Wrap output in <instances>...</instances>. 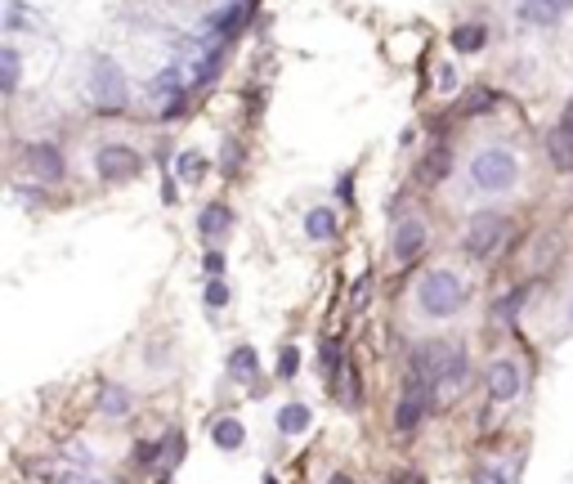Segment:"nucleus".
Here are the masks:
<instances>
[{"instance_id": "obj_1", "label": "nucleus", "mask_w": 573, "mask_h": 484, "mask_svg": "<svg viewBox=\"0 0 573 484\" xmlns=\"http://www.w3.org/2000/svg\"><path fill=\"white\" fill-rule=\"evenodd\" d=\"M416 310L425 319H457L466 310V283L453 269H430L416 283Z\"/></svg>"}, {"instance_id": "obj_2", "label": "nucleus", "mask_w": 573, "mask_h": 484, "mask_svg": "<svg viewBox=\"0 0 573 484\" xmlns=\"http://www.w3.org/2000/svg\"><path fill=\"white\" fill-rule=\"evenodd\" d=\"M470 180H475L479 193H507L520 180V157L511 149H484L470 162Z\"/></svg>"}, {"instance_id": "obj_3", "label": "nucleus", "mask_w": 573, "mask_h": 484, "mask_svg": "<svg viewBox=\"0 0 573 484\" xmlns=\"http://www.w3.org/2000/svg\"><path fill=\"white\" fill-rule=\"evenodd\" d=\"M90 90H95V104L108 112H126V104H130V81L121 73V63L108 54H99L90 63Z\"/></svg>"}, {"instance_id": "obj_4", "label": "nucleus", "mask_w": 573, "mask_h": 484, "mask_svg": "<svg viewBox=\"0 0 573 484\" xmlns=\"http://www.w3.org/2000/svg\"><path fill=\"white\" fill-rule=\"evenodd\" d=\"M507 229H511V220L501 216V211H475V216L466 220V234H462V247H466V256H475V260H488V256L501 247V238H507Z\"/></svg>"}, {"instance_id": "obj_5", "label": "nucleus", "mask_w": 573, "mask_h": 484, "mask_svg": "<svg viewBox=\"0 0 573 484\" xmlns=\"http://www.w3.org/2000/svg\"><path fill=\"white\" fill-rule=\"evenodd\" d=\"M430 403H435V390H430L421 377H412L408 373V386H403V399H399V408H394V431H416L421 426V418L430 412Z\"/></svg>"}, {"instance_id": "obj_6", "label": "nucleus", "mask_w": 573, "mask_h": 484, "mask_svg": "<svg viewBox=\"0 0 573 484\" xmlns=\"http://www.w3.org/2000/svg\"><path fill=\"white\" fill-rule=\"evenodd\" d=\"M95 171L108 180V184H126L143 171V153H134L130 144H103L95 153Z\"/></svg>"}, {"instance_id": "obj_7", "label": "nucleus", "mask_w": 573, "mask_h": 484, "mask_svg": "<svg viewBox=\"0 0 573 484\" xmlns=\"http://www.w3.org/2000/svg\"><path fill=\"white\" fill-rule=\"evenodd\" d=\"M425 242H430V229H425L421 216H403V220H394V234H390L394 265H412V260L425 251Z\"/></svg>"}, {"instance_id": "obj_8", "label": "nucleus", "mask_w": 573, "mask_h": 484, "mask_svg": "<svg viewBox=\"0 0 573 484\" xmlns=\"http://www.w3.org/2000/svg\"><path fill=\"white\" fill-rule=\"evenodd\" d=\"M520 390H524V377H520L516 359H493L488 364V395H493V403H516Z\"/></svg>"}, {"instance_id": "obj_9", "label": "nucleus", "mask_w": 573, "mask_h": 484, "mask_svg": "<svg viewBox=\"0 0 573 484\" xmlns=\"http://www.w3.org/2000/svg\"><path fill=\"white\" fill-rule=\"evenodd\" d=\"M27 171H32L36 180H45V184H58L63 171H67V162H63V153H58L54 144H32V149H27Z\"/></svg>"}, {"instance_id": "obj_10", "label": "nucleus", "mask_w": 573, "mask_h": 484, "mask_svg": "<svg viewBox=\"0 0 573 484\" xmlns=\"http://www.w3.org/2000/svg\"><path fill=\"white\" fill-rule=\"evenodd\" d=\"M546 157H551L555 171H573V121L569 117L546 134Z\"/></svg>"}, {"instance_id": "obj_11", "label": "nucleus", "mask_w": 573, "mask_h": 484, "mask_svg": "<svg viewBox=\"0 0 573 484\" xmlns=\"http://www.w3.org/2000/svg\"><path fill=\"white\" fill-rule=\"evenodd\" d=\"M273 426L292 440V435H305L309 426H314V412H309V403H282L278 408V418H273Z\"/></svg>"}, {"instance_id": "obj_12", "label": "nucleus", "mask_w": 573, "mask_h": 484, "mask_svg": "<svg viewBox=\"0 0 573 484\" xmlns=\"http://www.w3.org/2000/svg\"><path fill=\"white\" fill-rule=\"evenodd\" d=\"M242 440H247V426L238 418H215L210 422V444L220 449V453H238Z\"/></svg>"}, {"instance_id": "obj_13", "label": "nucleus", "mask_w": 573, "mask_h": 484, "mask_svg": "<svg viewBox=\"0 0 573 484\" xmlns=\"http://www.w3.org/2000/svg\"><path fill=\"white\" fill-rule=\"evenodd\" d=\"M197 229H202L206 242H220V238L233 229V211H229L225 202H215V206H206V211H202V225H197Z\"/></svg>"}, {"instance_id": "obj_14", "label": "nucleus", "mask_w": 573, "mask_h": 484, "mask_svg": "<svg viewBox=\"0 0 573 484\" xmlns=\"http://www.w3.org/2000/svg\"><path fill=\"white\" fill-rule=\"evenodd\" d=\"M23 81V58H19V45H0V90L14 95Z\"/></svg>"}, {"instance_id": "obj_15", "label": "nucleus", "mask_w": 573, "mask_h": 484, "mask_svg": "<svg viewBox=\"0 0 573 484\" xmlns=\"http://www.w3.org/2000/svg\"><path fill=\"white\" fill-rule=\"evenodd\" d=\"M336 211H327V206H314V211L305 216V238H314V242H332L336 238Z\"/></svg>"}, {"instance_id": "obj_16", "label": "nucleus", "mask_w": 573, "mask_h": 484, "mask_svg": "<svg viewBox=\"0 0 573 484\" xmlns=\"http://www.w3.org/2000/svg\"><path fill=\"white\" fill-rule=\"evenodd\" d=\"M0 5H5V14H0V23H5V32H23V27H41V19L23 5V0H0Z\"/></svg>"}, {"instance_id": "obj_17", "label": "nucleus", "mask_w": 573, "mask_h": 484, "mask_svg": "<svg viewBox=\"0 0 573 484\" xmlns=\"http://www.w3.org/2000/svg\"><path fill=\"white\" fill-rule=\"evenodd\" d=\"M256 373H260V355L251 350V345H238V350L229 355V377L233 381H256Z\"/></svg>"}, {"instance_id": "obj_18", "label": "nucleus", "mask_w": 573, "mask_h": 484, "mask_svg": "<svg viewBox=\"0 0 573 484\" xmlns=\"http://www.w3.org/2000/svg\"><path fill=\"white\" fill-rule=\"evenodd\" d=\"M318 368H323V377H327V381H336V377L345 373L340 341H336V336H323V341H318Z\"/></svg>"}, {"instance_id": "obj_19", "label": "nucleus", "mask_w": 573, "mask_h": 484, "mask_svg": "<svg viewBox=\"0 0 573 484\" xmlns=\"http://www.w3.org/2000/svg\"><path fill=\"white\" fill-rule=\"evenodd\" d=\"M99 412L103 418H126L130 412V390L126 386H103L99 390Z\"/></svg>"}, {"instance_id": "obj_20", "label": "nucleus", "mask_w": 573, "mask_h": 484, "mask_svg": "<svg viewBox=\"0 0 573 484\" xmlns=\"http://www.w3.org/2000/svg\"><path fill=\"white\" fill-rule=\"evenodd\" d=\"M484 41H488V27H484V23H466V27L453 32V50H457V54H475V50H484Z\"/></svg>"}, {"instance_id": "obj_21", "label": "nucleus", "mask_w": 573, "mask_h": 484, "mask_svg": "<svg viewBox=\"0 0 573 484\" xmlns=\"http://www.w3.org/2000/svg\"><path fill=\"white\" fill-rule=\"evenodd\" d=\"M296 373H301V350H296V345H282V350H278V377L286 381Z\"/></svg>"}, {"instance_id": "obj_22", "label": "nucleus", "mask_w": 573, "mask_h": 484, "mask_svg": "<svg viewBox=\"0 0 573 484\" xmlns=\"http://www.w3.org/2000/svg\"><path fill=\"white\" fill-rule=\"evenodd\" d=\"M184 453H188L184 435H180V431H171V435H166V462H162V471H171L175 462H184Z\"/></svg>"}, {"instance_id": "obj_23", "label": "nucleus", "mask_w": 573, "mask_h": 484, "mask_svg": "<svg viewBox=\"0 0 573 484\" xmlns=\"http://www.w3.org/2000/svg\"><path fill=\"white\" fill-rule=\"evenodd\" d=\"M206 305H210V310H225V305H229V288H225V279H210V283H206Z\"/></svg>"}, {"instance_id": "obj_24", "label": "nucleus", "mask_w": 573, "mask_h": 484, "mask_svg": "<svg viewBox=\"0 0 573 484\" xmlns=\"http://www.w3.org/2000/svg\"><path fill=\"white\" fill-rule=\"evenodd\" d=\"M475 484H511V475H507V466H479Z\"/></svg>"}, {"instance_id": "obj_25", "label": "nucleus", "mask_w": 573, "mask_h": 484, "mask_svg": "<svg viewBox=\"0 0 573 484\" xmlns=\"http://www.w3.org/2000/svg\"><path fill=\"white\" fill-rule=\"evenodd\" d=\"M444 171H448V153H444V149H435V162H425V166H421V175H425V180H439Z\"/></svg>"}, {"instance_id": "obj_26", "label": "nucleus", "mask_w": 573, "mask_h": 484, "mask_svg": "<svg viewBox=\"0 0 573 484\" xmlns=\"http://www.w3.org/2000/svg\"><path fill=\"white\" fill-rule=\"evenodd\" d=\"M206 279H225V256H220V247L206 251Z\"/></svg>"}, {"instance_id": "obj_27", "label": "nucleus", "mask_w": 573, "mask_h": 484, "mask_svg": "<svg viewBox=\"0 0 573 484\" xmlns=\"http://www.w3.org/2000/svg\"><path fill=\"white\" fill-rule=\"evenodd\" d=\"M520 305H524V292H511V296H507V305H497V319H507V323H511Z\"/></svg>"}, {"instance_id": "obj_28", "label": "nucleus", "mask_w": 573, "mask_h": 484, "mask_svg": "<svg viewBox=\"0 0 573 484\" xmlns=\"http://www.w3.org/2000/svg\"><path fill=\"white\" fill-rule=\"evenodd\" d=\"M368 288H372V273H363V279H358V283H354V301H358V305H363V301H368Z\"/></svg>"}, {"instance_id": "obj_29", "label": "nucleus", "mask_w": 573, "mask_h": 484, "mask_svg": "<svg viewBox=\"0 0 573 484\" xmlns=\"http://www.w3.org/2000/svg\"><path fill=\"white\" fill-rule=\"evenodd\" d=\"M538 5H542V10H551V14L560 19L564 10H573V0H538Z\"/></svg>"}, {"instance_id": "obj_30", "label": "nucleus", "mask_w": 573, "mask_h": 484, "mask_svg": "<svg viewBox=\"0 0 573 484\" xmlns=\"http://www.w3.org/2000/svg\"><path fill=\"white\" fill-rule=\"evenodd\" d=\"M439 90H457V73H453V67H439Z\"/></svg>"}, {"instance_id": "obj_31", "label": "nucleus", "mask_w": 573, "mask_h": 484, "mask_svg": "<svg viewBox=\"0 0 573 484\" xmlns=\"http://www.w3.org/2000/svg\"><path fill=\"white\" fill-rule=\"evenodd\" d=\"M180 171H184L188 180H197V175H202V162H197V157H184V162H180Z\"/></svg>"}, {"instance_id": "obj_32", "label": "nucleus", "mask_w": 573, "mask_h": 484, "mask_svg": "<svg viewBox=\"0 0 573 484\" xmlns=\"http://www.w3.org/2000/svg\"><path fill=\"white\" fill-rule=\"evenodd\" d=\"M58 484H90V475H81V471H67V475H58Z\"/></svg>"}, {"instance_id": "obj_33", "label": "nucleus", "mask_w": 573, "mask_h": 484, "mask_svg": "<svg viewBox=\"0 0 573 484\" xmlns=\"http://www.w3.org/2000/svg\"><path fill=\"white\" fill-rule=\"evenodd\" d=\"M390 484H421V475H416V471H399Z\"/></svg>"}, {"instance_id": "obj_34", "label": "nucleus", "mask_w": 573, "mask_h": 484, "mask_svg": "<svg viewBox=\"0 0 573 484\" xmlns=\"http://www.w3.org/2000/svg\"><path fill=\"white\" fill-rule=\"evenodd\" d=\"M336 193H340V197H345V202H349V197H354V188H349V175H340V184H336Z\"/></svg>"}, {"instance_id": "obj_35", "label": "nucleus", "mask_w": 573, "mask_h": 484, "mask_svg": "<svg viewBox=\"0 0 573 484\" xmlns=\"http://www.w3.org/2000/svg\"><path fill=\"white\" fill-rule=\"evenodd\" d=\"M327 484H354V480H349V475H345V471H336V475H332V480H327Z\"/></svg>"}, {"instance_id": "obj_36", "label": "nucleus", "mask_w": 573, "mask_h": 484, "mask_svg": "<svg viewBox=\"0 0 573 484\" xmlns=\"http://www.w3.org/2000/svg\"><path fill=\"white\" fill-rule=\"evenodd\" d=\"M569 323H573V301H569Z\"/></svg>"}, {"instance_id": "obj_37", "label": "nucleus", "mask_w": 573, "mask_h": 484, "mask_svg": "<svg viewBox=\"0 0 573 484\" xmlns=\"http://www.w3.org/2000/svg\"><path fill=\"white\" fill-rule=\"evenodd\" d=\"M264 484H278V480H273V475H269V480H264Z\"/></svg>"}, {"instance_id": "obj_38", "label": "nucleus", "mask_w": 573, "mask_h": 484, "mask_svg": "<svg viewBox=\"0 0 573 484\" xmlns=\"http://www.w3.org/2000/svg\"><path fill=\"white\" fill-rule=\"evenodd\" d=\"M90 484H108V480H90Z\"/></svg>"}]
</instances>
